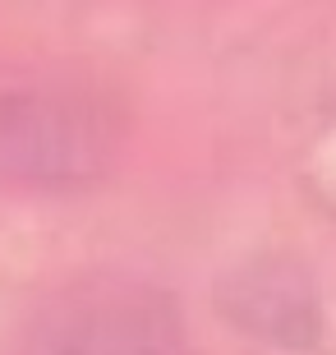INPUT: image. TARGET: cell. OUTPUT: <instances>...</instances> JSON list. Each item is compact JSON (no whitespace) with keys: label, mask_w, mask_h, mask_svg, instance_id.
Masks as SVG:
<instances>
[{"label":"cell","mask_w":336,"mask_h":355,"mask_svg":"<svg viewBox=\"0 0 336 355\" xmlns=\"http://www.w3.org/2000/svg\"><path fill=\"white\" fill-rule=\"evenodd\" d=\"M24 355H189L166 291L97 272L65 286L28 328Z\"/></svg>","instance_id":"obj_2"},{"label":"cell","mask_w":336,"mask_h":355,"mask_svg":"<svg viewBox=\"0 0 336 355\" xmlns=\"http://www.w3.org/2000/svg\"><path fill=\"white\" fill-rule=\"evenodd\" d=\"M235 300L245 304L240 323L254 328L258 337L299 346V342H313V332H318V314H313L309 286L295 272H285V268H263L254 277L245 272V286L235 291Z\"/></svg>","instance_id":"obj_3"},{"label":"cell","mask_w":336,"mask_h":355,"mask_svg":"<svg viewBox=\"0 0 336 355\" xmlns=\"http://www.w3.org/2000/svg\"><path fill=\"white\" fill-rule=\"evenodd\" d=\"M120 120L78 83L28 79L0 88V180L74 184L106 171Z\"/></svg>","instance_id":"obj_1"}]
</instances>
